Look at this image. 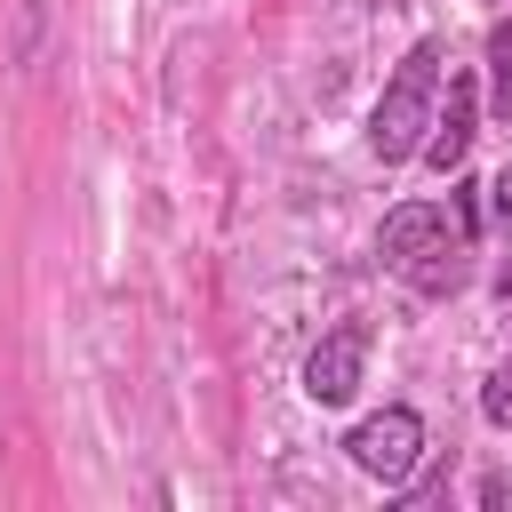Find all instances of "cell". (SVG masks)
<instances>
[{"instance_id": "cell-1", "label": "cell", "mask_w": 512, "mask_h": 512, "mask_svg": "<svg viewBox=\"0 0 512 512\" xmlns=\"http://www.w3.org/2000/svg\"><path fill=\"white\" fill-rule=\"evenodd\" d=\"M472 240H464V224H456V208L448 200H400L392 216H384V232H376V256L392 264V272H408L424 296H440V288H456L464 280V256Z\"/></svg>"}, {"instance_id": "cell-2", "label": "cell", "mask_w": 512, "mask_h": 512, "mask_svg": "<svg viewBox=\"0 0 512 512\" xmlns=\"http://www.w3.org/2000/svg\"><path fill=\"white\" fill-rule=\"evenodd\" d=\"M432 112H440V40H416V48L400 56V72L384 80L376 112H368V152H376L384 168L416 160V144H424V128H432Z\"/></svg>"}, {"instance_id": "cell-3", "label": "cell", "mask_w": 512, "mask_h": 512, "mask_svg": "<svg viewBox=\"0 0 512 512\" xmlns=\"http://www.w3.org/2000/svg\"><path fill=\"white\" fill-rule=\"evenodd\" d=\"M344 456H352V472H368L384 488H408L416 464H424V416L408 400H392V408H376V416H360L344 432Z\"/></svg>"}, {"instance_id": "cell-4", "label": "cell", "mask_w": 512, "mask_h": 512, "mask_svg": "<svg viewBox=\"0 0 512 512\" xmlns=\"http://www.w3.org/2000/svg\"><path fill=\"white\" fill-rule=\"evenodd\" d=\"M368 376V320H336L312 352H304V400L312 408H344Z\"/></svg>"}, {"instance_id": "cell-5", "label": "cell", "mask_w": 512, "mask_h": 512, "mask_svg": "<svg viewBox=\"0 0 512 512\" xmlns=\"http://www.w3.org/2000/svg\"><path fill=\"white\" fill-rule=\"evenodd\" d=\"M472 136H480V88H472V80H448V112H432L416 160H424L432 176H456L464 152H472Z\"/></svg>"}, {"instance_id": "cell-6", "label": "cell", "mask_w": 512, "mask_h": 512, "mask_svg": "<svg viewBox=\"0 0 512 512\" xmlns=\"http://www.w3.org/2000/svg\"><path fill=\"white\" fill-rule=\"evenodd\" d=\"M488 80H496V112L512 120V24L488 32Z\"/></svg>"}, {"instance_id": "cell-7", "label": "cell", "mask_w": 512, "mask_h": 512, "mask_svg": "<svg viewBox=\"0 0 512 512\" xmlns=\"http://www.w3.org/2000/svg\"><path fill=\"white\" fill-rule=\"evenodd\" d=\"M480 416H488L496 432H512V360L488 368V384H480Z\"/></svg>"}, {"instance_id": "cell-8", "label": "cell", "mask_w": 512, "mask_h": 512, "mask_svg": "<svg viewBox=\"0 0 512 512\" xmlns=\"http://www.w3.org/2000/svg\"><path fill=\"white\" fill-rule=\"evenodd\" d=\"M480 200H488V224H496V232L512 240V160H504V168H496V176L480 184Z\"/></svg>"}, {"instance_id": "cell-9", "label": "cell", "mask_w": 512, "mask_h": 512, "mask_svg": "<svg viewBox=\"0 0 512 512\" xmlns=\"http://www.w3.org/2000/svg\"><path fill=\"white\" fill-rule=\"evenodd\" d=\"M496 304H504V312H512V264H504V272H496Z\"/></svg>"}]
</instances>
